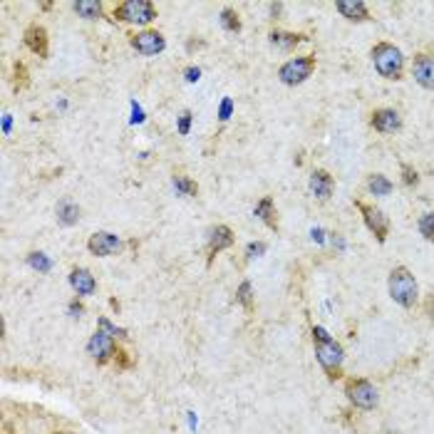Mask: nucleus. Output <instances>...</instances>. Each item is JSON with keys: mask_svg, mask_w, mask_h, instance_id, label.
I'll return each instance as SVG.
<instances>
[{"mask_svg": "<svg viewBox=\"0 0 434 434\" xmlns=\"http://www.w3.org/2000/svg\"><path fill=\"white\" fill-rule=\"evenodd\" d=\"M333 189H335V179L330 177L325 169H315V172L310 174V194H313L315 199L328 201V199L333 197Z\"/></svg>", "mask_w": 434, "mask_h": 434, "instance_id": "2eb2a0df", "label": "nucleus"}, {"mask_svg": "<svg viewBox=\"0 0 434 434\" xmlns=\"http://www.w3.org/2000/svg\"><path fill=\"white\" fill-rule=\"evenodd\" d=\"M370 124L375 127L382 134H392V131L402 129V117H399L397 110H389V107H382V110H375L373 117H370Z\"/></svg>", "mask_w": 434, "mask_h": 434, "instance_id": "ddd939ff", "label": "nucleus"}, {"mask_svg": "<svg viewBox=\"0 0 434 434\" xmlns=\"http://www.w3.org/2000/svg\"><path fill=\"white\" fill-rule=\"evenodd\" d=\"M236 300L243 305L246 310H253V288H251V281H243L236 291Z\"/></svg>", "mask_w": 434, "mask_h": 434, "instance_id": "393cba45", "label": "nucleus"}, {"mask_svg": "<svg viewBox=\"0 0 434 434\" xmlns=\"http://www.w3.org/2000/svg\"><path fill=\"white\" fill-rule=\"evenodd\" d=\"M392 182L385 174H370L368 177V192L375 197H387V194H392Z\"/></svg>", "mask_w": 434, "mask_h": 434, "instance_id": "4be33fe9", "label": "nucleus"}, {"mask_svg": "<svg viewBox=\"0 0 434 434\" xmlns=\"http://www.w3.org/2000/svg\"><path fill=\"white\" fill-rule=\"evenodd\" d=\"M315 70V57L313 55H300V57H291L288 62H283L281 70H278V77H281L283 85L295 87L303 85Z\"/></svg>", "mask_w": 434, "mask_h": 434, "instance_id": "423d86ee", "label": "nucleus"}, {"mask_svg": "<svg viewBox=\"0 0 434 434\" xmlns=\"http://www.w3.org/2000/svg\"><path fill=\"white\" fill-rule=\"evenodd\" d=\"M72 11L80 18H85V20H100L102 3L100 0H75V3H72Z\"/></svg>", "mask_w": 434, "mask_h": 434, "instance_id": "aec40b11", "label": "nucleus"}, {"mask_svg": "<svg viewBox=\"0 0 434 434\" xmlns=\"http://www.w3.org/2000/svg\"><path fill=\"white\" fill-rule=\"evenodd\" d=\"M221 25H223V30H228V33H241V18H238V13L233 11V8H223L221 11Z\"/></svg>", "mask_w": 434, "mask_h": 434, "instance_id": "b1692460", "label": "nucleus"}, {"mask_svg": "<svg viewBox=\"0 0 434 434\" xmlns=\"http://www.w3.org/2000/svg\"><path fill=\"white\" fill-rule=\"evenodd\" d=\"M115 20L127 23V25H149L157 20V6L152 0H124L115 8Z\"/></svg>", "mask_w": 434, "mask_h": 434, "instance_id": "20e7f679", "label": "nucleus"}, {"mask_svg": "<svg viewBox=\"0 0 434 434\" xmlns=\"http://www.w3.org/2000/svg\"><path fill=\"white\" fill-rule=\"evenodd\" d=\"M387 291H389V298L407 310L414 308V303H417V298H419L417 278L412 276V271H409L407 266H394L392 271H389Z\"/></svg>", "mask_w": 434, "mask_h": 434, "instance_id": "f257e3e1", "label": "nucleus"}, {"mask_svg": "<svg viewBox=\"0 0 434 434\" xmlns=\"http://www.w3.org/2000/svg\"><path fill=\"white\" fill-rule=\"evenodd\" d=\"M315 358H318L320 368L325 370L330 382L343 377V360H345V350L338 340L325 338V340H315Z\"/></svg>", "mask_w": 434, "mask_h": 434, "instance_id": "7ed1b4c3", "label": "nucleus"}, {"mask_svg": "<svg viewBox=\"0 0 434 434\" xmlns=\"http://www.w3.org/2000/svg\"><path fill=\"white\" fill-rule=\"evenodd\" d=\"M373 65L385 80H402L404 75V55L399 47H394L392 42H377L370 50Z\"/></svg>", "mask_w": 434, "mask_h": 434, "instance_id": "f03ea898", "label": "nucleus"}, {"mask_svg": "<svg viewBox=\"0 0 434 434\" xmlns=\"http://www.w3.org/2000/svg\"><path fill=\"white\" fill-rule=\"evenodd\" d=\"M233 241H236V236H233L231 226H226V223H218V226H213L211 231H209V256L213 258L216 253L231 248Z\"/></svg>", "mask_w": 434, "mask_h": 434, "instance_id": "4468645a", "label": "nucleus"}, {"mask_svg": "<svg viewBox=\"0 0 434 434\" xmlns=\"http://www.w3.org/2000/svg\"><path fill=\"white\" fill-rule=\"evenodd\" d=\"M338 13L350 23H365L370 20V13H368V6H365L363 0H338L335 3Z\"/></svg>", "mask_w": 434, "mask_h": 434, "instance_id": "f3484780", "label": "nucleus"}, {"mask_svg": "<svg viewBox=\"0 0 434 434\" xmlns=\"http://www.w3.org/2000/svg\"><path fill=\"white\" fill-rule=\"evenodd\" d=\"M300 42H305V35H298V33H283V30L271 33V45L281 47V50H293Z\"/></svg>", "mask_w": 434, "mask_h": 434, "instance_id": "412c9836", "label": "nucleus"}, {"mask_svg": "<svg viewBox=\"0 0 434 434\" xmlns=\"http://www.w3.org/2000/svg\"><path fill=\"white\" fill-rule=\"evenodd\" d=\"M231 110H233V102L226 97V100H223V105H221V115H218V119L226 122V119H228V115H231Z\"/></svg>", "mask_w": 434, "mask_h": 434, "instance_id": "473e14b6", "label": "nucleus"}, {"mask_svg": "<svg viewBox=\"0 0 434 434\" xmlns=\"http://www.w3.org/2000/svg\"><path fill=\"white\" fill-rule=\"evenodd\" d=\"M358 209H360V213H363L365 226H368L370 231L375 233V238H377L380 243L387 241L389 218L385 216V211H380V209H375V206H368V204H363V201H358Z\"/></svg>", "mask_w": 434, "mask_h": 434, "instance_id": "1a4fd4ad", "label": "nucleus"}, {"mask_svg": "<svg viewBox=\"0 0 434 434\" xmlns=\"http://www.w3.org/2000/svg\"><path fill=\"white\" fill-rule=\"evenodd\" d=\"M253 213H256V216L261 218V221L266 223L268 228H273V231H276V228H278V213H276V201H273L271 197H263L261 201L256 204V209H253Z\"/></svg>", "mask_w": 434, "mask_h": 434, "instance_id": "a211bd4d", "label": "nucleus"}, {"mask_svg": "<svg viewBox=\"0 0 434 434\" xmlns=\"http://www.w3.org/2000/svg\"><path fill=\"white\" fill-rule=\"evenodd\" d=\"M261 253H266V243H263V241L251 243V246L246 248V256L248 258H256V256H261Z\"/></svg>", "mask_w": 434, "mask_h": 434, "instance_id": "7c9ffc66", "label": "nucleus"}, {"mask_svg": "<svg viewBox=\"0 0 434 434\" xmlns=\"http://www.w3.org/2000/svg\"><path fill=\"white\" fill-rule=\"evenodd\" d=\"M417 226H419V233H422L429 243H434V213H422Z\"/></svg>", "mask_w": 434, "mask_h": 434, "instance_id": "a878e982", "label": "nucleus"}, {"mask_svg": "<svg viewBox=\"0 0 434 434\" xmlns=\"http://www.w3.org/2000/svg\"><path fill=\"white\" fill-rule=\"evenodd\" d=\"M184 75H187V82H197L199 77H201V70H199V67H189Z\"/></svg>", "mask_w": 434, "mask_h": 434, "instance_id": "72a5a7b5", "label": "nucleus"}, {"mask_svg": "<svg viewBox=\"0 0 434 434\" xmlns=\"http://www.w3.org/2000/svg\"><path fill=\"white\" fill-rule=\"evenodd\" d=\"M402 182H404V187H417L419 184V174L414 172L409 164H402Z\"/></svg>", "mask_w": 434, "mask_h": 434, "instance_id": "cd10ccee", "label": "nucleus"}, {"mask_svg": "<svg viewBox=\"0 0 434 434\" xmlns=\"http://www.w3.org/2000/svg\"><path fill=\"white\" fill-rule=\"evenodd\" d=\"M100 328H102V330H107V333H110V335H117V338H129L124 328H117V325H112L107 318H100Z\"/></svg>", "mask_w": 434, "mask_h": 434, "instance_id": "c756f323", "label": "nucleus"}, {"mask_svg": "<svg viewBox=\"0 0 434 434\" xmlns=\"http://www.w3.org/2000/svg\"><path fill=\"white\" fill-rule=\"evenodd\" d=\"M11 124H13V119H11V115H3V131H11Z\"/></svg>", "mask_w": 434, "mask_h": 434, "instance_id": "c9c22d12", "label": "nucleus"}, {"mask_svg": "<svg viewBox=\"0 0 434 434\" xmlns=\"http://www.w3.org/2000/svg\"><path fill=\"white\" fill-rule=\"evenodd\" d=\"M67 313H70L72 318H80V315L85 313V305H82L77 298H75V300H70V305H67Z\"/></svg>", "mask_w": 434, "mask_h": 434, "instance_id": "2f4dec72", "label": "nucleus"}, {"mask_svg": "<svg viewBox=\"0 0 434 434\" xmlns=\"http://www.w3.org/2000/svg\"><path fill=\"white\" fill-rule=\"evenodd\" d=\"M124 355H127L124 350H117V358H115V360H119V365H122V368H129V360H127Z\"/></svg>", "mask_w": 434, "mask_h": 434, "instance_id": "f704fd0d", "label": "nucleus"}, {"mask_svg": "<svg viewBox=\"0 0 434 434\" xmlns=\"http://www.w3.org/2000/svg\"><path fill=\"white\" fill-rule=\"evenodd\" d=\"M122 248V241L117 233H110V231H97L90 236V241H87V251L92 253V256H100V258H107L112 256V253H117Z\"/></svg>", "mask_w": 434, "mask_h": 434, "instance_id": "9d476101", "label": "nucleus"}, {"mask_svg": "<svg viewBox=\"0 0 434 434\" xmlns=\"http://www.w3.org/2000/svg\"><path fill=\"white\" fill-rule=\"evenodd\" d=\"M177 129H179V134H182V136H187V134H189V129H192V112H189V110H184L182 115H179V124H177Z\"/></svg>", "mask_w": 434, "mask_h": 434, "instance_id": "c85d7f7f", "label": "nucleus"}, {"mask_svg": "<svg viewBox=\"0 0 434 434\" xmlns=\"http://www.w3.org/2000/svg\"><path fill=\"white\" fill-rule=\"evenodd\" d=\"M70 286L77 293V298H87V295L97 293V278L92 276V271H87V268H82V266L70 271Z\"/></svg>", "mask_w": 434, "mask_h": 434, "instance_id": "f8f14e48", "label": "nucleus"}, {"mask_svg": "<svg viewBox=\"0 0 434 434\" xmlns=\"http://www.w3.org/2000/svg\"><path fill=\"white\" fill-rule=\"evenodd\" d=\"M28 263H30V266L35 268V271H40V273H47L52 268V261L45 256V253H40V251L30 253V256H28Z\"/></svg>", "mask_w": 434, "mask_h": 434, "instance_id": "bb28decb", "label": "nucleus"}, {"mask_svg": "<svg viewBox=\"0 0 434 434\" xmlns=\"http://www.w3.org/2000/svg\"><path fill=\"white\" fill-rule=\"evenodd\" d=\"M412 77L417 80V85H422L424 90H434V57L427 52H419L412 60Z\"/></svg>", "mask_w": 434, "mask_h": 434, "instance_id": "9b49d317", "label": "nucleus"}, {"mask_svg": "<svg viewBox=\"0 0 434 434\" xmlns=\"http://www.w3.org/2000/svg\"><path fill=\"white\" fill-rule=\"evenodd\" d=\"M129 45H131V50H136L139 55L154 57V55H159V52H164V47H167V37H164L159 30H149V28H144V30L134 33V35L129 37Z\"/></svg>", "mask_w": 434, "mask_h": 434, "instance_id": "6e6552de", "label": "nucleus"}, {"mask_svg": "<svg viewBox=\"0 0 434 434\" xmlns=\"http://www.w3.org/2000/svg\"><path fill=\"white\" fill-rule=\"evenodd\" d=\"M117 340L115 335H110L107 330H95L87 340V355L95 360L97 365H107L110 360L117 358Z\"/></svg>", "mask_w": 434, "mask_h": 434, "instance_id": "0eeeda50", "label": "nucleus"}, {"mask_svg": "<svg viewBox=\"0 0 434 434\" xmlns=\"http://www.w3.org/2000/svg\"><path fill=\"white\" fill-rule=\"evenodd\" d=\"M345 397L358 409H375L377 407V389L365 377H348L345 380Z\"/></svg>", "mask_w": 434, "mask_h": 434, "instance_id": "39448f33", "label": "nucleus"}, {"mask_svg": "<svg viewBox=\"0 0 434 434\" xmlns=\"http://www.w3.org/2000/svg\"><path fill=\"white\" fill-rule=\"evenodd\" d=\"M23 37H25L28 50L35 52L37 57H47V45H50V40H47V30H45V28L37 25V23H33Z\"/></svg>", "mask_w": 434, "mask_h": 434, "instance_id": "dca6fc26", "label": "nucleus"}, {"mask_svg": "<svg viewBox=\"0 0 434 434\" xmlns=\"http://www.w3.org/2000/svg\"><path fill=\"white\" fill-rule=\"evenodd\" d=\"M172 184H174V189H177L179 197L192 199V197H197V194H199V184L194 182V179H189L187 174H174Z\"/></svg>", "mask_w": 434, "mask_h": 434, "instance_id": "5701e85b", "label": "nucleus"}, {"mask_svg": "<svg viewBox=\"0 0 434 434\" xmlns=\"http://www.w3.org/2000/svg\"><path fill=\"white\" fill-rule=\"evenodd\" d=\"M52 434H75V432H67V429H60V432H52Z\"/></svg>", "mask_w": 434, "mask_h": 434, "instance_id": "e433bc0d", "label": "nucleus"}, {"mask_svg": "<svg viewBox=\"0 0 434 434\" xmlns=\"http://www.w3.org/2000/svg\"><path fill=\"white\" fill-rule=\"evenodd\" d=\"M55 213H57V221L62 223V226H75L77 221H80V206H77L72 199H62L60 204H57V209H55Z\"/></svg>", "mask_w": 434, "mask_h": 434, "instance_id": "6ab92c4d", "label": "nucleus"}]
</instances>
